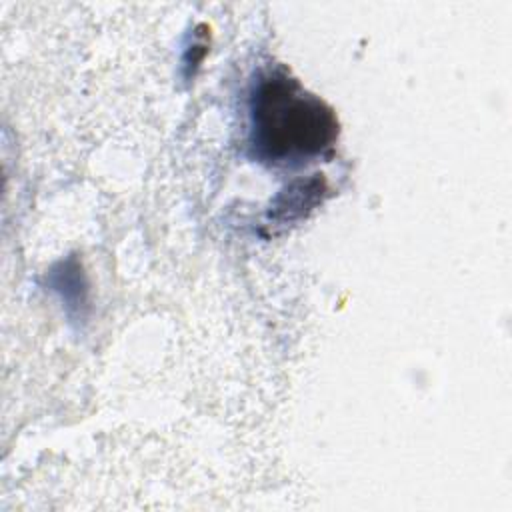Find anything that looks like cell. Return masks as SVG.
I'll list each match as a JSON object with an SVG mask.
<instances>
[{
  "label": "cell",
  "mask_w": 512,
  "mask_h": 512,
  "mask_svg": "<svg viewBox=\"0 0 512 512\" xmlns=\"http://www.w3.org/2000/svg\"><path fill=\"white\" fill-rule=\"evenodd\" d=\"M338 120L318 96L296 78L276 72L264 78L252 96V142L272 162L314 156L336 142Z\"/></svg>",
  "instance_id": "1"
}]
</instances>
